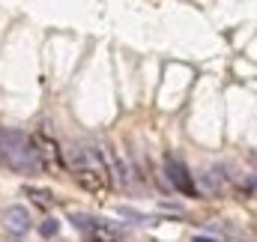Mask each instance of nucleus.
Returning <instances> with one entry per match:
<instances>
[{
	"label": "nucleus",
	"mask_w": 257,
	"mask_h": 242,
	"mask_svg": "<svg viewBox=\"0 0 257 242\" xmlns=\"http://www.w3.org/2000/svg\"><path fill=\"white\" fill-rule=\"evenodd\" d=\"M69 221H72L78 230H84V233H90V230H93V224H96V218H93V215H81V212H72V215H69Z\"/></svg>",
	"instance_id": "obj_6"
},
{
	"label": "nucleus",
	"mask_w": 257,
	"mask_h": 242,
	"mask_svg": "<svg viewBox=\"0 0 257 242\" xmlns=\"http://www.w3.org/2000/svg\"><path fill=\"white\" fill-rule=\"evenodd\" d=\"M165 171H168V177H171V185H174V188H180L183 194H194V182H192V177H189V168H186L174 153L165 156Z\"/></svg>",
	"instance_id": "obj_2"
},
{
	"label": "nucleus",
	"mask_w": 257,
	"mask_h": 242,
	"mask_svg": "<svg viewBox=\"0 0 257 242\" xmlns=\"http://www.w3.org/2000/svg\"><path fill=\"white\" fill-rule=\"evenodd\" d=\"M192 242H215V239H212V236H194Z\"/></svg>",
	"instance_id": "obj_8"
},
{
	"label": "nucleus",
	"mask_w": 257,
	"mask_h": 242,
	"mask_svg": "<svg viewBox=\"0 0 257 242\" xmlns=\"http://www.w3.org/2000/svg\"><path fill=\"white\" fill-rule=\"evenodd\" d=\"M0 162L12 171H39L42 153L21 129H0Z\"/></svg>",
	"instance_id": "obj_1"
},
{
	"label": "nucleus",
	"mask_w": 257,
	"mask_h": 242,
	"mask_svg": "<svg viewBox=\"0 0 257 242\" xmlns=\"http://www.w3.org/2000/svg\"><path fill=\"white\" fill-rule=\"evenodd\" d=\"M30 212L24 209V206H9L6 212H3V227L12 233V236H24L27 230H30Z\"/></svg>",
	"instance_id": "obj_3"
},
{
	"label": "nucleus",
	"mask_w": 257,
	"mask_h": 242,
	"mask_svg": "<svg viewBox=\"0 0 257 242\" xmlns=\"http://www.w3.org/2000/svg\"><path fill=\"white\" fill-rule=\"evenodd\" d=\"M87 236H90L93 242H117L120 236H123V230H120V227H108L105 221H96L93 230H90Z\"/></svg>",
	"instance_id": "obj_4"
},
{
	"label": "nucleus",
	"mask_w": 257,
	"mask_h": 242,
	"mask_svg": "<svg viewBox=\"0 0 257 242\" xmlns=\"http://www.w3.org/2000/svg\"><path fill=\"white\" fill-rule=\"evenodd\" d=\"M24 194H27V197H33L42 209H48V206L54 203V194H51V191H45V188H33V185H27V188H24Z\"/></svg>",
	"instance_id": "obj_5"
},
{
	"label": "nucleus",
	"mask_w": 257,
	"mask_h": 242,
	"mask_svg": "<svg viewBox=\"0 0 257 242\" xmlns=\"http://www.w3.org/2000/svg\"><path fill=\"white\" fill-rule=\"evenodd\" d=\"M57 230H60V221H54V218H45V221L39 224V233H42V236H54Z\"/></svg>",
	"instance_id": "obj_7"
}]
</instances>
